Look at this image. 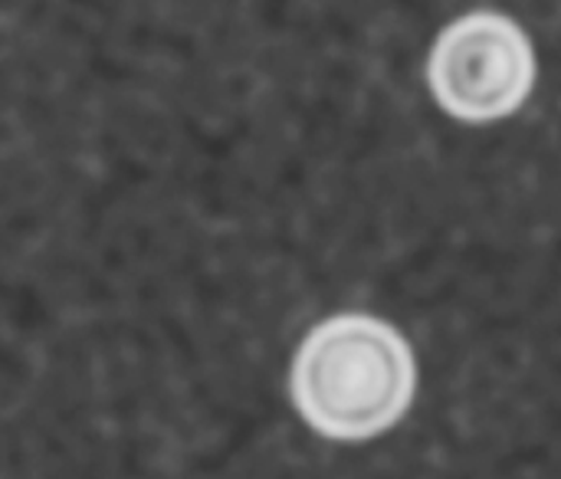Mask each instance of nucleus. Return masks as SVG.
<instances>
[{"label": "nucleus", "mask_w": 561, "mask_h": 479, "mask_svg": "<svg viewBox=\"0 0 561 479\" xmlns=\"http://www.w3.org/2000/svg\"><path fill=\"white\" fill-rule=\"evenodd\" d=\"M289 391L296 411L316 434L371 441L411 411L417 358L391 322L342 312L302 339L293 358Z\"/></svg>", "instance_id": "nucleus-1"}, {"label": "nucleus", "mask_w": 561, "mask_h": 479, "mask_svg": "<svg viewBox=\"0 0 561 479\" xmlns=\"http://www.w3.org/2000/svg\"><path fill=\"white\" fill-rule=\"evenodd\" d=\"M539 76L529 33L500 10H470L447 23L427 56L437 105L460 122L483 125L516 115Z\"/></svg>", "instance_id": "nucleus-2"}]
</instances>
